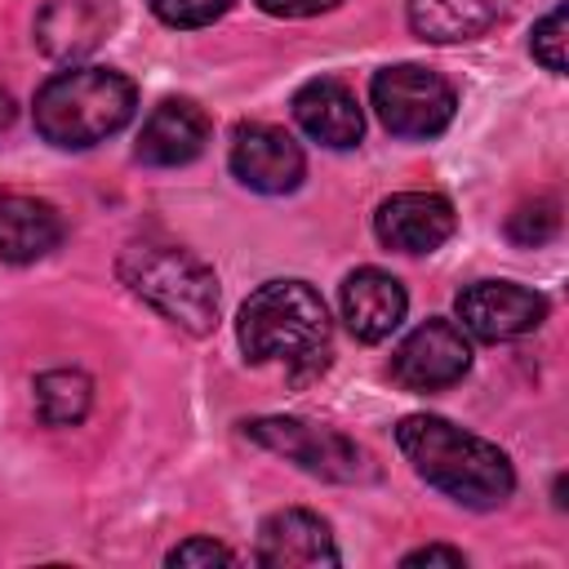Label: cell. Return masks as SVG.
<instances>
[{"label":"cell","instance_id":"21","mask_svg":"<svg viewBox=\"0 0 569 569\" xmlns=\"http://www.w3.org/2000/svg\"><path fill=\"white\" fill-rule=\"evenodd\" d=\"M236 0H151V13L164 22V27H178V31H191V27H209L213 18H222Z\"/></svg>","mask_w":569,"mask_h":569},{"label":"cell","instance_id":"18","mask_svg":"<svg viewBox=\"0 0 569 569\" xmlns=\"http://www.w3.org/2000/svg\"><path fill=\"white\" fill-rule=\"evenodd\" d=\"M93 405V382L80 369H49L36 378V413L49 427H76Z\"/></svg>","mask_w":569,"mask_h":569},{"label":"cell","instance_id":"13","mask_svg":"<svg viewBox=\"0 0 569 569\" xmlns=\"http://www.w3.org/2000/svg\"><path fill=\"white\" fill-rule=\"evenodd\" d=\"M342 320L360 342H382L400 329L405 311H409V293L391 271L378 267H360L342 280Z\"/></svg>","mask_w":569,"mask_h":569},{"label":"cell","instance_id":"9","mask_svg":"<svg viewBox=\"0 0 569 569\" xmlns=\"http://www.w3.org/2000/svg\"><path fill=\"white\" fill-rule=\"evenodd\" d=\"M231 173L249 187V191H262V196H284L302 182L307 173V160H302V147L276 129V124H262V120H249V124H236L231 133Z\"/></svg>","mask_w":569,"mask_h":569},{"label":"cell","instance_id":"19","mask_svg":"<svg viewBox=\"0 0 569 569\" xmlns=\"http://www.w3.org/2000/svg\"><path fill=\"white\" fill-rule=\"evenodd\" d=\"M560 231V204L551 196H538L529 204H520L511 218H507V236L516 244H542Z\"/></svg>","mask_w":569,"mask_h":569},{"label":"cell","instance_id":"6","mask_svg":"<svg viewBox=\"0 0 569 569\" xmlns=\"http://www.w3.org/2000/svg\"><path fill=\"white\" fill-rule=\"evenodd\" d=\"M244 436L258 440L262 449L289 458L307 476H320V480L351 485V480L369 476L365 449L356 440H347L342 431H333V427H316V422H302V418H253V422H244Z\"/></svg>","mask_w":569,"mask_h":569},{"label":"cell","instance_id":"8","mask_svg":"<svg viewBox=\"0 0 569 569\" xmlns=\"http://www.w3.org/2000/svg\"><path fill=\"white\" fill-rule=\"evenodd\" d=\"M458 320L480 342H507L547 320V298L516 280H476L458 293Z\"/></svg>","mask_w":569,"mask_h":569},{"label":"cell","instance_id":"25","mask_svg":"<svg viewBox=\"0 0 569 569\" xmlns=\"http://www.w3.org/2000/svg\"><path fill=\"white\" fill-rule=\"evenodd\" d=\"M13 116H18V107H13V98H9L4 89H0V133H4L9 124H13Z\"/></svg>","mask_w":569,"mask_h":569},{"label":"cell","instance_id":"2","mask_svg":"<svg viewBox=\"0 0 569 569\" xmlns=\"http://www.w3.org/2000/svg\"><path fill=\"white\" fill-rule=\"evenodd\" d=\"M138 89L111 67H71L36 89V129L53 147H93L133 120Z\"/></svg>","mask_w":569,"mask_h":569},{"label":"cell","instance_id":"1","mask_svg":"<svg viewBox=\"0 0 569 569\" xmlns=\"http://www.w3.org/2000/svg\"><path fill=\"white\" fill-rule=\"evenodd\" d=\"M396 445L431 489H440L445 498H453L471 511H493L516 489L511 458L498 445H489L485 436L453 427L449 418L409 413L396 427Z\"/></svg>","mask_w":569,"mask_h":569},{"label":"cell","instance_id":"10","mask_svg":"<svg viewBox=\"0 0 569 569\" xmlns=\"http://www.w3.org/2000/svg\"><path fill=\"white\" fill-rule=\"evenodd\" d=\"M373 231L396 253H431L453 236V204L436 191H396L378 204Z\"/></svg>","mask_w":569,"mask_h":569},{"label":"cell","instance_id":"4","mask_svg":"<svg viewBox=\"0 0 569 569\" xmlns=\"http://www.w3.org/2000/svg\"><path fill=\"white\" fill-rule=\"evenodd\" d=\"M236 338L253 365L267 360H325L329 351V311L307 280H267L240 307Z\"/></svg>","mask_w":569,"mask_h":569},{"label":"cell","instance_id":"20","mask_svg":"<svg viewBox=\"0 0 569 569\" xmlns=\"http://www.w3.org/2000/svg\"><path fill=\"white\" fill-rule=\"evenodd\" d=\"M565 36H569V9L565 4H556L538 27H533V36H529V49H533V58L547 67V71H565Z\"/></svg>","mask_w":569,"mask_h":569},{"label":"cell","instance_id":"12","mask_svg":"<svg viewBox=\"0 0 569 569\" xmlns=\"http://www.w3.org/2000/svg\"><path fill=\"white\" fill-rule=\"evenodd\" d=\"M204 142H209V116L191 98H164L142 120L133 156L151 169H178V164H191L204 151Z\"/></svg>","mask_w":569,"mask_h":569},{"label":"cell","instance_id":"22","mask_svg":"<svg viewBox=\"0 0 569 569\" xmlns=\"http://www.w3.org/2000/svg\"><path fill=\"white\" fill-rule=\"evenodd\" d=\"M164 560H169L173 569H178V565H182V569H191V565H236V551L222 547V542H213V538H187V542H178Z\"/></svg>","mask_w":569,"mask_h":569},{"label":"cell","instance_id":"14","mask_svg":"<svg viewBox=\"0 0 569 569\" xmlns=\"http://www.w3.org/2000/svg\"><path fill=\"white\" fill-rule=\"evenodd\" d=\"M293 120L307 138H316L320 147H333V151L356 147L360 133H365V116H360L356 93L333 76L307 80L293 93Z\"/></svg>","mask_w":569,"mask_h":569},{"label":"cell","instance_id":"11","mask_svg":"<svg viewBox=\"0 0 569 569\" xmlns=\"http://www.w3.org/2000/svg\"><path fill=\"white\" fill-rule=\"evenodd\" d=\"M253 560L267 565V569H289V565L320 569V565H338V547H333L329 525L316 511L284 507V511H271L262 520Z\"/></svg>","mask_w":569,"mask_h":569},{"label":"cell","instance_id":"3","mask_svg":"<svg viewBox=\"0 0 569 569\" xmlns=\"http://www.w3.org/2000/svg\"><path fill=\"white\" fill-rule=\"evenodd\" d=\"M116 276L133 298L156 307L164 320L187 329L191 338L213 333L218 325V276L204 258L164 240H133L116 258Z\"/></svg>","mask_w":569,"mask_h":569},{"label":"cell","instance_id":"7","mask_svg":"<svg viewBox=\"0 0 569 569\" xmlns=\"http://www.w3.org/2000/svg\"><path fill=\"white\" fill-rule=\"evenodd\" d=\"M471 369V347L453 320H422L391 356V378L405 391H445Z\"/></svg>","mask_w":569,"mask_h":569},{"label":"cell","instance_id":"16","mask_svg":"<svg viewBox=\"0 0 569 569\" xmlns=\"http://www.w3.org/2000/svg\"><path fill=\"white\" fill-rule=\"evenodd\" d=\"M62 240V218L49 200L0 191V258L4 262H36Z\"/></svg>","mask_w":569,"mask_h":569},{"label":"cell","instance_id":"17","mask_svg":"<svg viewBox=\"0 0 569 569\" xmlns=\"http://www.w3.org/2000/svg\"><path fill=\"white\" fill-rule=\"evenodd\" d=\"M405 13H409V31L418 40L458 44V40H476L493 27L498 0H409Z\"/></svg>","mask_w":569,"mask_h":569},{"label":"cell","instance_id":"5","mask_svg":"<svg viewBox=\"0 0 569 569\" xmlns=\"http://www.w3.org/2000/svg\"><path fill=\"white\" fill-rule=\"evenodd\" d=\"M369 102L382 120L387 133L396 138H436L449 129L453 120V84L418 62H400V67H382L369 84Z\"/></svg>","mask_w":569,"mask_h":569},{"label":"cell","instance_id":"15","mask_svg":"<svg viewBox=\"0 0 569 569\" xmlns=\"http://www.w3.org/2000/svg\"><path fill=\"white\" fill-rule=\"evenodd\" d=\"M111 18L116 13L102 0H49L36 18V44L58 62H76L102 44Z\"/></svg>","mask_w":569,"mask_h":569},{"label":"cell","instance_id":"23","mask_svg":"<svg viewBox=\"0 0 569 569\" xmlns=\"http://www.w3.org/2000/svg\"><path fill=\"white\" fill-rule=\"evenodd\" d=\"M342 0H258L262 13L271 18H311V13H325V9H338Z\"/></svg>","mask_w":569,"mask_h":569},{"label":"cell","instance_id":"24","mask_svg":"<svg viewBox=\"0 0 569 569\" xmlns=\"http://www.w3.org/2000/svg\"><path fill=\"white\" fill-rule=\"evenodd\" d=\"M400 565H449V569H462L467 565V556L458 551V547H440V542H431V547H418V551H409Z\"/></svg>","mask_w":569,"mask_h":569}]
</instances>
